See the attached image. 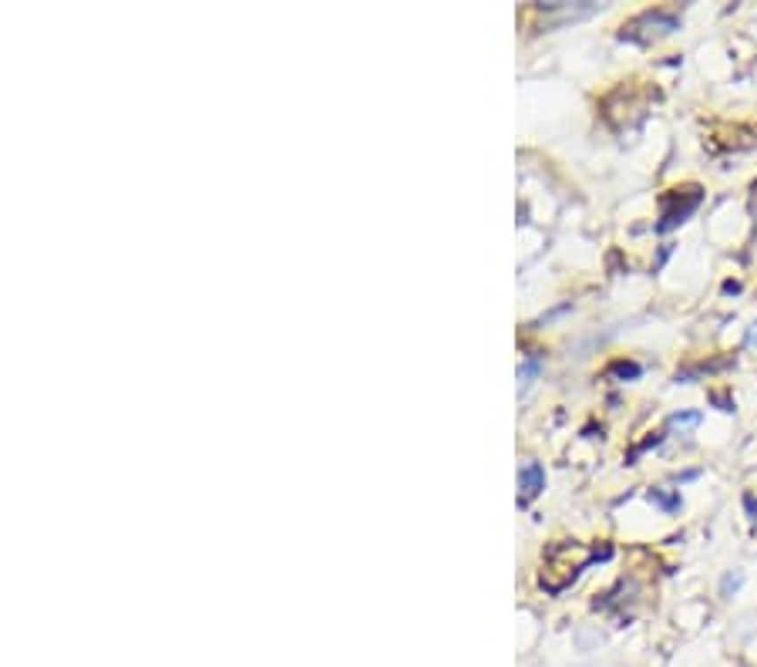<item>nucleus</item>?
I'll list each match as a JSON object with an SVG mask.
<instances>
[{"label":"nucleus","mask_w":757,"mask_h":667,"mask_svg":"<svg viewBox=\"0 0 757 667\" xmlns=\"http://www.w3.org/2000/svg\"><path fill=\"white\" fill-rule=\"evenodd\" d=\"M609 553L613 549L603 547V549H583V543H575V539H562V543H555L542 553V586L549 590V593H562L566 586H569L589 563H596V560H609Z\"/></svg>","instance_id":"nucleus-1"},{"label":"nucleus","mask_w":757,"mask_h":667,"mask_svg":"<svg viewBox=\"0 0 757 667\" xmlns=\"http://www.w3.org/2000/svg\"><path fill=\"white\" fill-rule=\"evenodd\" d=\"M680 27V14L676 11H646V14H639L633 18L626 27H622V37H630V41H637V44H650L656 37H667L673 35Z\"/></svg>","instance_id":"nucleus-2"},{"label":"nucleus","mask_w":757,"mask_h":667,"mask_svg":"<svg viewBox=\"0 0 757 667\" xmlns=\"http://www.w3.org/2000/svg\"><path fill=\"white\" fill-rule=\"evenodd\" d=\"M700 199H704L700 186L670 189V192L663 196V209H660V222H656V229H660V233H670L673 226H680V222L687 220L690 213L700 206Z\"/></svg>","instance_id":"nucleus-3"},{"label":"nucleus","mask_w":757,"mask_h":667,"mask_svg":"<svg viewBox=\"0 0 757 667\" xmlns=\"http://www.w3.org/2000/svg\"><path fill=\"white\" fill-rule=\"evenodd\" d=\"M519 489H521V502H532V499L545 489V469L538 462H525L519 469Z\"/></svg>","instance_id":"nucleus-4"},{"label":"nucleus","mask_w":757,"mask_h":667,"mask_svg":"<svg viewBox=\"0 0 757 667\" xmlns=\"http://www.w3.org/2000/svg\"><path fill=\"white\" fill-rule=\"evenodd\" d=\"M700 422H704V415H700V411H676V415L667 418V428H670V431H680V435H687V431H693Z\"/></svg>","instance_id":"nucleus-5"},{"label":"nucleus","mask_w":757,"mask_h":667,"mask_svg":"<svg viewBox=\"0 0 757 667\" xmlns=\"http://www.w3.org/2000/svg\"><path fill=\"white\" fill-rule=\"evenodd\" d=\"M538 371H542V358H538V354H529V358L521 361L519 364V392H529V384L538 377Z\"/></svg>","instance_id":"nucleus-6"},{"label":"nucleus","mask_w":757,"mask_h":667,"mask_svg":"<svg viewBox=\"0 0 757 667\" xmlns=\"http://www.w3.org/2000/svg\"><path fill=\"white\" fill-rule=\"evenodd\" d=\"M639 368L637 361H613L609 368H606V377H613V381H633V377H639Z\"/></svg>","instance_id":"nucleus-7"},{"label":"nucleus","mask_w":757,"mask_h":667,"mask_svg":"<svg viewBox=\"0 0 757 667\" xmlns=\"http://www.w3.org/2000/svg\"><path fill=\"white\" fill-rule=\"evenodd\" d=\"M650 502L663 506L667 513H676V509H680V496H667V492H660V489H653V492H650Z\"/></svg>","instance_id":"nucleus-8"},{"label":"nucleus","mask_w":757,"mask_h":667,"mask_svg":"<svg viewBox=\"0 0 757 667\" xmlns=\"http://www.w3.org/2000/svg\"><path fill=\"white\" fill-rule=\"evenodd\" d=\"M740 583H744V573H727V577H723V597H727V593H730V590H738Z\"/></svg>","instance_id":"nucleus-9"},{"label":"nucleus","mask_w":757,"mask_h":667,"mask_svg":"<svg viewBox=\"0 0 757 667\" xmlns=\"http://www.w3.org/2000/svg\"><path fill=\"white\" fill-rule=\"evenodd\" d=\"M744 506H747V513H751V523H757V499L751 496V492L744 496Z\"/></svg>","instance_id":"nucleus-10"},{"label":"nucleus","mask_w":757,"mask_h":667,"mask_svg":"<svg viewBox=\"0 0 757 667\" xmlns=\"http://www.w3.org/2000/svg\"><path fill=\"white\" fill-rule=\"evenodd\" d=\"M747 347H757V321L747 327Z\"/></svg>","instance_id":"nucleus-11"}]
</instances>
